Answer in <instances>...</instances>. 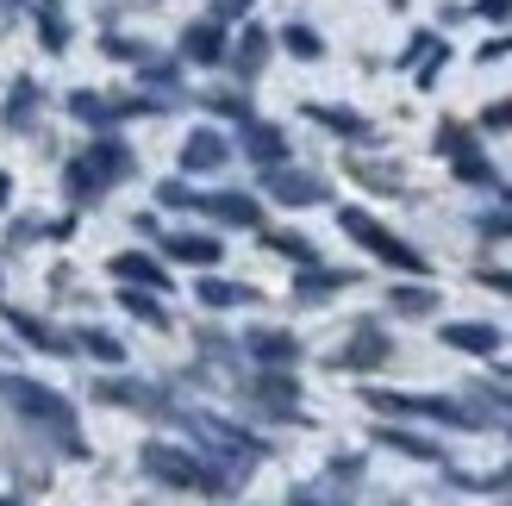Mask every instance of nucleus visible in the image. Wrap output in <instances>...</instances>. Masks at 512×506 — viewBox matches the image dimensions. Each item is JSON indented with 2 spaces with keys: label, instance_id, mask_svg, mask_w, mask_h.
Returning <instances> with one entry per match:
<instances>
[{
  "label": "nucleus",
  "instance_id": "nucleus-42",
  "mask_svg": "<svg viewBox=\"0 0 512 506\" xmlns=\"http://www.w3.org/2000/svg\"><path fill=\"white\" fill-rule=\"evenodd\" d=\"M32 238H50L44 219H13V244H32Z\"/></svg>",
  "mask_w": 512,
  "mask_h": 506
},
{
  "label": "nucleus",
  "instance_id": "nucleus-27",
  "mask_svg": "<svg viewBox=\"0 0 512 506\" xmlns=\"http://www.w3.org/2000/svg\"><path fill=\"white\" fill-rule=\"evenodd\" d=\"M450 169H456V182H469V188H494V182H500V175H494V163L481 157L475 144H469V150H456V157H450Z\"/></svg>",
  "mask_w": 512,
  "mask_h": 506
},
{
  "label": "nucleus",
  "instance_id": "nucleus-18",
  "mask_svg": "<svg viewBox=\"0 0 512 506\" xmlns=\"http://www.w3.org/2000/svg\"><path fill=\"white\" fill-rule=\"evenodd\" d=\"M438 338L450 350H469V357H494V350H500V332H494L488 319H456V325H444Z\"/></svg>",
  "mask_w": 512,
  "mask_h": 506
},
{
  "label": "nucleus",
  "instance_id": "nucleus-14",
  "mask_svg": "<svg viewBox=\"0 0 512 506\" xmlns=\"http://www.w3.org/2000/svg\"><path fill=\"white\" fill-rule=\"evenodd\" d=\"M82 163H88V169H94L107 188H113V182H125V175L138 169V157H132V150H125L119 138H94V144L82 150Z\"/></svg>",
  "mask_w": 512,
  "mask_h": 506
},
{
  "label": "nucleus",
  "instance_id": "nucleus-17",
  "mask_svg": "<svg viewBox=\"0 0 512 506\" xmlns=\"http://www.w3.org/2000/svg\"><path fill=\"white\" fill-rule=\"evenodd\" d=\"M113 275H119L125 288H150V294L169 288V269H163L157 257H144V250H119V257H113Z\"/></svg>",
  "mask_w": 512,
  "mask_h": 506
},
{
  "label": "nucleus",
  "instance_id": "nucleus-48",
  "mask_svg": "<svg viewBox=\"0 0 512 506\" xmlns=\"http://www.w3.org/2000/svg\"><path fill=\"white\" fill-rule=\"evenodd\" d=\"M7 200H13V175L0 169V213H7Z\"/></svg>",
  "mask_w": 512,
  "mask_h": 506
},
{
  "label": "nucleus",
  "instance_id": "nucleus-44",
  "mask_svg": "<svg viewBox=\"0 0 512 506\" xmlns=\"http://www.w3.org/2000/svg\"><path fill=\"white\" fill-rule=\"evenodd\" d=\"M250 7H256V0H213V19H219V25H225V19H244Z\"/></svg>",
  "mask_w": 512,
  "mask_h": 506
},
{
  "label": "nucleus",
  "instance_id": "nucleus-28",
  "mask_svg": "<svg viewBox=\"0 0 512 506\" xmlns=\"http://www.w3.org/2000/svg\"><path fill=\"white\" fill-rule=\"evenodd\" d=\"M388 307L400 319H425V313H438V288H388Z\"/></svg>",
  "mask_w": 512,
  "mask_h": 506
},
{
  "label": "nucleus",
  "instance_id": "nucleus-33",
  "mask_svg": "<svg viewBox=\"0 0 512 506\" xmlns=\"http://www.w3.org/2000/svg\"><path fill=\"white\" fill-rule=\"evenodd\" d=\"M263 244L275 250V257H294V263H306V269H313V263H319V250H313V244H306L300 232H263Z\"/></svg>",
  "mask_w": 512,
  "mask_h": 506
},
{
  "label": "nucleus",
  "instance_id": "nucleus-4",
  "mask_svg": "<svg viewBox=\"0 0 512 506\" xmlns=\"http://www.w3.org/2000/svg\"><path fill=\"white\" fill-rule=\"evenodd\" d=\"M363 400L375 413H406V419H431V425H450V432H475L481 413L463 407V400H444V394H388V388H363Z\"/></svg>",
  "mask_w": 512,
  "mask_h": 506
},
{
  "label": "nucleus",
  "instance_id": "nucleus-11",
  "mask_svg": "<svg viewBox=\"0 0 512 506\" xmlns=\"http://www.w3.org/2000/svg\"><path fill=\"white\" fill-rule=\"evenodd\" d=\"M300 113L313 119V125H325V132H338V138H350V144H369V138H375V125H369L363 113H356V107H325V100H306Z\"/></svg>",
  "mask_w": 512,
  "mask_h": 506
},
{
  "label": "nucleus",
  "instance_id": "nucleus-13",
  "mask_svg": "<svg viewBox=\"0 0 512 506\" xmlns=\"http://www.w3.org/2000/svg\"><path fill=\"white\" fill-rule=\"evenodd\" d=\"M269 32H263V25H244V38L232 44V50H225V63H232V75H238V82H256V75H263V63H269Z\"/></svg>",
  "mask_w": 512,
  "mask_h": 506
},
{
  "label": "nucleus",
  "instance_id": "nucleus-45",
  "mask_svg": "<svg viewBox=\"0 0 512 506\" xmlns=\"http://www.w3.org/2000/svg\"><path fill=\"white\" fill-rule=\"evenodd\" d=\"M500 57H512V38H488L475 50V63H500Z\"/></svg>",
  "mask_w": 512,
  "mask_h": 506
},
{
  "label": "nucleus",
  "instance_id": "nucleus-46",
  "mask_svg": "<svg viewBox=\"0 0 512 506\" xmlns=\"http://www.w3.org/2000/svg\"><path fill=\"white\" fill-rule=\"evenodd\" d=\"M288 506H344V500H325V494H313V488H294Z\"/></svg>",
  "mask_w": 512,
  "mask_h": 506
},
{
  "label": "nucleus",
  "instance_id": "nucleus-38",
  "mask_svg": "<svg viewBox=\"0 0 512 506\" xmlns=\"http://www.w3.org/2000/svg\"><path fill=\"white\" fill-rule=\"evenodd\" d=\"M157 200H163V207H200V194H194L188 182H163V188H157Z\"/></svg>",
  "mask_w": 512,
  "mask_h": 506
},
{
  "label": "nucleus",
  "instance_id": "nucleus-25",
  "mask_svg": "<svg viewBox=\"0 0 512 506\" xmlns=\"http://www.w3.org/2000/svg\"><path fill=\"white\" fill-rule=\"evenodd\" d=\"M119 307L132 319H144V325H157V332H169V313H163V300L150 288H119Z\"/></svg>",
  "mask_w": 512,
  "mask_h": 506
},
{
  "label": "nucleus",
  "instance_id": "nucleus-41",
  "mask_svg": "<svg viewBox=\"0 0 512 506\" xmlns=\"http://www.w3.org/2000/svg\"><path fill=\"white\" fill-rule=\"evenodd\" d=\"M475 19H488V25H506V19H512V0H475Z\"/></svg>",
  "mask_w": 512,
  "mask_h": 506
},
{
  "label": "nucleus",
  "instance_id": "nucleus-5",
  "mask_svg": "<svg viewBox=\"0 0 512 506\" xmlns=\"http://www.w3.org/2000/svg\"><path fill=\"white\" fill-rule=\"evenodd\" d=\"M188 425H194V432H200V438H207V444L219 450V457H232V469H250L256 457H263V444H256V438H244L238 425L213 419V413H188Z\"/></svg>",
  "mask_w": 512,
  "mask_h": 506
},
{
  "label": "nucleus",
  "instance_id": "nucleus-32",
  "mask_svg": "<svg viewBox=\"0 0 512 506\" xmlns=\"http://www.w3.org/2000/svg\"><path fill=\"white\" fill-rule=\"evenodd\" d=\"M200 300H207V307H250V288L244 282H219V275H207V282H200Z\"/></svg>",
  "mask_w": 512,
  "mask_h": 506
},
{
  "label": "nucleus",
  "instance_id": "nucleus-9",
  "mask_svg": "<svg viewBox=\"0 0 512 506\" xmlns=\"http://www.w3.org/2000/svg\"><path fill=\"white\" fill-rule=\"evenodd\" d=\"M194 213H207V219H219V225H238V232H256V225H263L256 194H200Z\"/></svg>",
  "mask_w": 512,
  "mask_h": 506
},
{
  "label": "nucleus",
  "instance_id": "nucleus-49",
  "mask_svg": "<svg viewBox=\"0 0 512 506\" xmlns=\"http://www.w3.org/2000/svg\"><path fill=\"white\" fill-rule=\"evenodd\" d=\"M0 506H25V500H7V494H0Z\"/></svg>",
  "mask_w": 512,
  "mask_h": 506
},
{
  "label": "nucleus",
  "instance_id": "nucleus-7",
  "mask_svg": "<svg viewBox=\"0 0 512 506\" xmlns=\"http://www.w3.org/2000/svg\"><path fill=\"white\" fill-rule=\"evenodd\" d=\"M0 319H7L13 332H19V344H32V350H44V357H75V338H63L57 325H44L38 313H25V307H7V313H0Z\"/></svg>",
  "mask_w": 512,
  "mask_h": 506
},
{
  "label": "nucleus",
  "instance_id": "nucleus-1",
  "mask_svg": "<svg viewBox=\"0 0 512 506\" xmlns=\"http://www.w3.org/2000/svg\"><path fill=\"white\" fill-rule=\"evenodd\" d=\"M138 469L150 475V482L182 488V494H225V488H232L219 469H207L200 457H188V450H175V444H144L138 450Z\"/></svg>",
  "mask_w": 512,
  "mask_h": 506
},
{
  "label": "nucleus",
  "instance_id": "nucleus-36",
  "mask_svg": "<svg viewBox=\"0 0 512 506\" xmlns=\"http://www.w3.org/2000/svg\"><path fill=\"white\" fill-rule=\"evenodd\" d=\"M100 50H107V57H125V63H150V44H138V38H107Z\"/></svg>",
  "mask_w": 512,
  "mask_h": 506
},
{
  "label": "nucleus",
  "instance_id": "nucleus-31",
  "mask_svg": "<svg viewBox=\"0 0 512 506\" xmlns=\"http://www.w3.org/2000/svg\"><path fill=\"white\" fill-rule=\"evenodd\" d=\"M75 350H88L100 363H125V344L113 332H100V325H82V332H75Z\"/></svg>",
  "mask_w": 512,
  "mask_h": 506
},
{
  "label": "nucleus",
  "instance_id": "nucleus-15",
  "mask_svg": "<svg viewBox=\"0 0 512 506\" xmlns=\"http://www.w3.org/2000/svg\"><path fill=\"white\" fill-rule=\"evenodd\" d=\"M225 50H232V44H225V25L219 19H200V25H188V32H182V57L200 63V69L225 63Z\"/></svg>",
  "mask_w": 512,
  "mask_h": 506
},
{
  "label": "nucleus",
  "instance_id": "nucleus-37",
  "mask_svg": "<svg viewBox=\"0 0 512 506\" xmlns=\"http://www.w3.org/2000/svg\"><path fill=\"white\" fill-rule=\"evenodd\" d=\"M207 107L225 113V119H238V125L250 119V100H244V94H207Z\"/></svg>",
  "mask_w": 512,
  "mask_h": 506
},
{
  "label": "nucleus",
  "instance_id": "nucleus-19",
  "mask_svg": "<svg viewBox=\"0 0 512 506\" xmlns=\"http://www.w3.org/2000/svg\"><path fill=\"white\" fill-rule=\"evenodd\" d=\"M163 250H169L175 263H194V269H213V263L225 257V244H219V238H207V232H169V238H163Z\"/></svg>",
  "mask_w": 512,
  "mask_h": 506
},
{
  "label": "nucleus",
  "instance_id": "nucleus-34",
  "mask_svg": "<svg viewBox=\"0 0 512 506\" xmlns=\"http://www.w3.org/2000/svg\"><path fill=\"white\" fill-rule=\"evenodd\" d=\"M350 175L363 188H375V194H400L406 182H400V169H381V163H350Z\"/></svg>",
  "mask_w": 512,
  "mask_h": 506
},
{
  "label": "nucleus",
  "instance_id": "nucleus-43",
  "mask_svg": "<svg viewBox=\"0 0 512 506\" xmlns=\"http://www.w3.org/2000/svg\"><path fill=\"white\" fill-rule=\"evenodd\" d=\"M475 282L494 288V294H512V269H475Z\"/></svg>",
  "mask_w": 512,
  "mask_h": 506
},
{
  "label": "nucleus",
  "instance_id": "nucleus-20",
  "mask_svg": "<svg viewBox=\"0 0 512 506\" xmlns=\"http://www.w3.org/2000/svg\"><path fill=\"white\" fill-rule=\"evenodd\" d=\"M244 350H250L256 363H269V369H294L300 363V338L294 332H250Z\"/></svg>",
  "mask_w": 512,
  "mask_h": 506
},
{
  "label": "nucleus",
  "instance_id": "nucleus-8",
  "mask_svg": "<svg viewBox=\"0 0 512 506\" xmlns=\"http://www.w3.org/2000/svg\"><path fill=\"white\" fill-rule=\"evenodd\" d=\"M232 163V144H225V132H213V125H200V132L182 138V169L188 175H213Z\"/></svg>",
  "mask_w": 512,
  "mask_h": 506
},
{
  "label": "nucleus",
  "instance_id": "nucleus-47",
  "mask_svg": "<svg viewBox=\"0 0 512 506\" xmlns=\"http://www.w3.org/2000/svg\"><path fill=\"white\" fill-rule=\"evenodd\" d=\"M331 475H338V482L350 475V482H356V475H363V457H338V463H331Z\"/></svg>",
  "mask_w": 512,
  "mask_h": 506
},
{
  "label": "nucleus",
  "instance_id": "nucleus-40",
  "mask_svg": "<svg viewBox=\"0 0 512 506\" xmlns=\"http://www.w3.org/2000/svg\"><path fill=\"white\" fill-rule=\"evenodd\" d=\"M512 125V100H494L488 113H481V132H506Z\"/></svg>",
  "mask_w": 512,
  "mask_h": 506
},
{
  "label": "nucleus",
  "instance_id": "nucleus-6",
  "mask_svg": "<svg viewBox=\"0 0 512 506\" xmlns=\"http://www.w3.org/2000/svg\"><path fill=\"white\" fill-rule=\"evenodd\" d=\"M263 188L281 200V207H319V200L331 194V188L319 182V175H306V169H288V163H281V169H263Z\"/></svg>",
  "mask_w": 512,
  "mask_h": 506
},
{
  "label": "nucleus",
  "instance_id": "nucleus-12",
  "mask_svg": "<svg viewBox=\"0 0 512 506\" xmlns=\"http://www.w3.org/2000/svg\"><path fill=\"white\" fill-rule=\"evenodd\" d=\"M38 107H44V88L32 82V75H19V82L7 88V107H0V125H7V132H32V125H38Z\"/></svg>",
  "mask_w": 512,
  "mask_h": 506
},
{
  "label": "nucleus",
  "instance_id": "nucleus-26",
  "mask_svg": "<svg viewBox=\"0 0 512 506\" xmlns=\"http://www.w3.org/2000/svg\"><path fill=\"white\" fill-rule=\"evenodd\" d=\"M32 19H38V38H44V50H69V19H63V7H57V0H38V7H32Z\"/></svg>",
  "mask_w": 512,
  "mask_h": 506
},
{
  "label": "nucleus",
  "instance_id": "nucleus-24",
  "mask_svg": "<svg viewBox=\"0 0 512 506\" xmlns=\"http://www.w3.org/2000/svg\"><path fill=\"white\" fill-rule=\"evenodd\" d=\"M69 113L82 119V125H94V132H107V125L119 119L113 100H107V94H88V88H82V94H69Z\"/></svg>",
  "mask_w": 512,
  "mask_h": 506
},
{
  "label": "nucleus",
  "instance_id": "nucleus-29",
  "mask_svg": "<svg viewBox=\"0 0 512 506\" xmlns=\"http://www.w3.org/2000/svg\"><path fill=\"white\" fill-rule=\"evenodd\" d=\"M281 50L300 57V63H319L325 57V38L313 32V25H281Z\"/></svg>",
  "mask_w": 512,
  "mask_h": 506
},
{
  "label": "nucleus",
  "instance_id": "nucleus-16",
  "mask_svg": "<svg viewBox=\"0 0 512 506\" xmlns=\"http://www.w3.org/2000/svg\"><path fill=\"white\" fill-rule=\"evenodd\" d=\"M244 157L263 163V169H281V163H288V138H281V125L244 119Z\"/></svg>",
  "mask_w": 512,
  "mask_h": 506
},
{
  "label": "nucleus",
  "instance_id": "nucleus-39",
  "mask_svg": "<svg viewBox=\"0 0 512 506\" xmlns=\"http://www.w3.org/2000/svg\"><path fill=\"white\" fill-rule=\"evenodd\" d=\"M475 232H481V238H512V213H481Z\"/></svg>",
  "mask_w": 512,
  "mask_h": 506
},
{
  "label": "nucleus",
  "instance_id": "nucleus-22",
  "mask_svg": "<svg viewBox=\"0 0 512 506\" xmlns=\"http://www.w3.org/2000/svg\"><path fill=\"white\" fill-rule=\"evenodd\" d=\"M375 444L400 450V457H419V463H438V457H444V444H431V438H413V432H400V425H381V432H375Z\"/></svg>",
  "mask_w": 512,
  "mask_h": 506
},
{
  "label": "nucleus",
  "instance_id": "nucleus-21",
  "mask_svg": "<svg viewBox=\"0 0 512 506\" xmlns=\"http://www.w3.org/2000/svg\"><path fill=\"white\" fill-rule=\"evenodd\" d=\"M100 400H113V407H138V413H169V400L157 388H138V382H100L94 388Z\"/></svg>",
  "mask_w": 512,
  "mask_h": 506
},
{
  "label": "nucleus",
  "instance_id": "nucleus-30",
  "mask_svg": "<svg viewBox=\"0 0 512 506\" xmlns=\"http://www.w3.org/2000/svg\"><path fill=\"white\" fill-rule=\"evenodd\" d=\"M356 275L350 269H306L300 275V300H325V294H338V288H350Z\"/></svg>",
  "mask_w": 512,
  "mask_h": 506
},
{
  "label": "nucleus",
  "instance_id": "nucleus-10",
  "mask_svg": "<svg viewBox=\"0 0 512 506\" xmlns=\"http://www.w3.org/2000/svg\"><path fill=\"white\" fill-rule=\"evenodd\" d=\"M388 357H394V338L375 332V325H356V338L331 363H338V369H375V363H388Z\"/></svg>",
  "mask_w": 512,
  "mask_h": 506
},
{
  "label": "nucleus",
  "instance_id": "nucleus-23",
  "mask_svg": "<svg viewBox=\"0 0 512 506\" xmlns=\"http://www.w3.org/2000/svg\"><path fill=\"white\" fill-rule=\"evenodd\" d=\"M63 194L75 200V207H94V200H100V194H107V182H100V175H94V169H88L82 157H75V163L63 169Z\"/></svg>",
  "mask_w": 512,
  "mask_h": 506
},
{
  "label": "nucleus",
  "instance_id": "nucleus-2",
  "mask_svg": "<svg viewBox=\"0 0 512 506\" xmlns=\"http://www.w3.org/2000/svg\"><path fill=\"white\" fill-rule=\"evenodd\" d=\"M0 400H7L19 419L44 425V432H75V407H69L57 388L32 382V375H0Z\"/></svg>",
  "mask_w": 512,
  "mask_h": 506
},
{
  "label": "nucleus",
  "instance_id": "nucleus-35",
  "mask_svg": "<svg viewBox=\"0 0 512 506\" xmlns=\"http://www.w3.org/2000/svg\"><path fill=\"white\" fill-rule=\"evenodd\" d=\"M138 75H144L150 88H182V69H175V63H157V57L138 63Z\"/></svg>",
  "mask_w": 512,
  "mask_h": 506
},
{
  "label": "nucleus",
  "instance_id": "nucleus-3",
  "mask_svg": "<svg viewBox=\"0 0 512 506\" xmlns=\"http://www.w3.org/2000/svg\"><path fill=\"white\" fill-rule=\"evenodd\" d=\"M338 225H344V238H356V244L369 250V257H381L388 269H406V275H425V269H431V263L419 257V250H413V244H406V238H394L388 225H381L375 213H363V207H338Z\"/></svg>",
  "mask_w": 512,
  "mask_h": 506
}]
</instances>
